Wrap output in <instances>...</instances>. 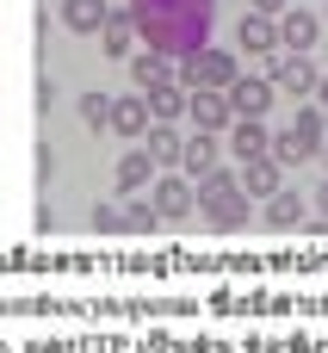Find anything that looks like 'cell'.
<instances>
[{"mask_svg": "<svg viewBox=\"0 0 328 353\" xmlns=\"http://www.w3.org/2000/svg\"><path fill=\"white\" fill-rule=\"evenodd\" d=\"M130 19L143 50L161 56H192L211 37V0H130Z\"/></svg>", "mask_w": 328, "mask_h": 353, "instance_id": "6da1fadb", "label": "cell"}, {"mask_svg": "<svg viewBox=\"0 0 328 353\" xmlns=\"http://www.w3.org/2000/svg\"><path fill=\"white\" fill-rule=\"evenodd\" d=\"M192 192H198V211H205V223H211V230L236 236V230L248 223V199H242L236 168H211L205 180H192Z\"/></svg>", "mask_w": 328, "mask_h": 353, "instance_id": "7a4b0ae2", "label": "cell"}, {"mask_svg": "<svg viewBox=\"0 0 328 353\" xmlns=\"http://www.w3.org/2000/svg\"><path fill=\"white\" fill-rule=\"evenodd\" d=\"M236 74H242V68H236V56L205 43V50H192V56H186V68H180L174 81H180L186 93H229V81H236Z\"/></svg>", "mask_w": 328, "mask_h": 353, "instance_id": "3957f363", "label": "cell"}, {"mask_svg": "<svg viewBox=\"0 0 328 353\" xmlns=\"http://www.w3.org/2000/svg\"><path fill=\"white\" fill-rule=\"evenodd\" d=\"M267 81H273V93L285 87V93H298V99H304V93H316L322 68H316L310 56H285V50H273V56H267Z\"/></svg>", "mask_w": 328, "mask_h": 353, "instance_id": "277c9868", "label": "cell"}, {"mask_svg": "<svg viewBox=\"0 0 328 353\" xmlns=\"http://www.w3.org/2000/svg\"><path fill=\"white\" fill-rule=\"evenodd\" d=\"M149 205H155V217H161V223H180V217H192V211H198V192H192V180H186V174H161V180L149 186Z\"/></svg>", "mask_w": 328, "mask_h": 353, "instance_id": "5b68a950", "label": "cell"}, {"mask_svg": "<svg viewBox=\"0 0 328 353\" xmlns=\"http://www.w3.org/2000/svg\"><path fill=\"white\" fill-rule=\"evenodd\" d=\"M273 25H279V50H285V56H310V50H316V37H322V19H316V12H304V6H285Z\"/></svg>", "mask_w": 328, "mask_h": 353, "instance_id": "8992f818", "label": "cell"}, {"mask_svg": "<svg viewBox=\"0 0 328 353\" xmlns=\"http://www.w3.org/2000/svg\"><path fill=\"white\" fill-rule=\"evenodd\" d=\"M223 99H229L236 118H267V112H273V81H267V74H236Z\"/></svg>", "mask_w": 328, "mask_h": 353, "instance_id": "52a82bcc", "label": "cell"}, {"mask_svg": "<svg viewBox=\"0 0 328 353\" xmlns=\"http://www.w3.org/2000/svg\"><path fill=\"white\" fill-rule=\"evenodd\" d=\"M186 118L198 124V137H223L236 124V112H229L223 93H186Z\"/></svg>", "mask_w": 328, "mask_h": 353, "instance_id": "ba28073f", "label": "cell"}, {"mask_svg": "<svg viewBox=\"0 0 328 353\" xmlns=\"http://www.w3.org/2000/svg\"><path fill=\"white\" fill-rule=\"evenodd\" d=\"M236 180H242V199H273V192H285V168L273 161V155H260V161H242L236 168Z\"/></svg>", "mask_w": 328, "mask_h": 353, "instance_id": "9c48e42d", "label": "cell"}, {"mask_svg": "<svg viewBox=\"0 0 328 353\" xmlns=\"http://www.w3.org/2000/svg\"><path fill=\"white\" fill-rule=\"evenodd\" d=\"M223 137H229V155H236V161H260V155L273 149V130H267V118H236Z\"/></svg>", "mask_w": 328, "mask_h": 353, "instance_id": "30bf717a", "label": "cell"}, {"mask_svg": "<svg viewBox=\"0 0 328 353\" xmlns=\"http://www.w3.org/2000/svg\"><path fill=\"white\" fill-rule=\"evenodd\" d=\"M236 43H242L248 56H273V50H279V25H273V19H260V12H242Z\"/></svg>", "mask_w": 328, "mask_h": 353, "instance_id": "8fae6325", "label": "cell"}, {"mask_svg": "<svg viewBox=\"0 0 328 353\" xmlns=\"http://www.w3.org/2000/svg\"><path fill=\"white\" fill-rule=\"evenodd\" d=\"M112 130L118 137H149V99L143 93H124V99H112Z\"/></svg>", "mask_w": 328, "mask_h": 353, "instance_id": "7c38bea8", "label": "cell"}, {"mask_svg": "<svg viewBox=\"0 0 328 353\" xmlns=\"http://www.w3.org/2000/svg\"><path fill=\"white\" fill-rule=\"evenodd\" d=\"M291 137H298V149L316 161V155H322V143H328V118H322V105H298V118H291Z\"/></svg>", "mask_w": 328, "mask_h": 353, "instance_id": "4fadbf2b", "label": "cell"}, {"mask_svg": "<svg viewBox=\"0 0 328 353\" xmlns=\"http://www.w3.org/2000/svg\"><path fill=\"white\" fill-rule=\"evenodd\" d=\"M130 74H136V93H155V87H174V62L161 50H143L130 56Z\"/></svg>", "mask_w": 328, "mask_h": 353, "instance_id": "5bb4252c", "label": "cell"}, {"mask_svg": "<svg viewBox=\"0 0 328 353\" xmlns=\"http://www.w3.org/2000/svg\"><path fill=\"white\" fill-rule=\"evenodd\" d=\"M260 223H267V230H279V236H291V230L304 223V199H298L291 186H285V192H273V199H267V211H260Z\"/></svg>", "mask_w": 328, "mask_h": 353, "instance_id": "9a60e30c", "label": "cell"}, {"mask_svg": "<svg viewBox=\"0 0 328 353\" xmlns=\"http://www.w3.org/2000/svg\"><path fill=\"white\" fill-rule=\"evenodd\" d=\"M105 19H112V6H105V0H62V25H68V31H81V37L105 31Z\"/></svg>", "mask_w": 328, "mask_h": 353, "instance_id": "2e32d148", "label": "cell"}, {"mask_svg": "<svg viewBox=\"0 0 328 353\" xmlns=\"http://www.w3.org/2000/svg\"><path fill=\"white\" fill-rule=\"evenodd\" d=\"M99 43H105V56H118V62H124V56H130V50L143 43V37H136V19H130V6L105 19V31H99Z\"/></svg>", "mask_w": 328, "mask_h": 353, "instance_id": "e0dca14e", "label": "cell"}, {"mask_svg": "<svg viewBox=\"0 0 328 353\" xmlns=\"http://www.w3.org/2000/svg\"><path fill=\"white\" fill-rule=\"evenodd\" d=\"M149 186H155V161H149V149L118 155V192H149Z\"/></svg>", "mask_w": 328, "mask_h": 353, "instance_id": "ac0fdd59", "label": "cell"}, {"mask_svg": "<svg viewBox=\"0 0 328 353\" xmlns=\"http://www.w3.org/2000/svg\"><path fill=\"white\" fill-rule=\"evenodd\" d=\"M143 149H149V161H155V168H180V149H186V137H174V124H149Z\"/></svg>", "mask_w": 328, "mask_h": 353, "instance_id": "d6986e66", "label": "cell"}, {"mask_svg": "<svg viewBox=\"0 0 328 353\" xmlns=\"http://www.w3.org/2000/svg\"><path fill=\"white\" fill-rule=\"evenodd\" d=\"M217 168V137H186V149H180V174L186 180H205Z\"/></svg>", "mask_w": 328, "mask_h": 353, "instance_id": "ffe728a7", "label": "cell"}, {"mask_svg": "<svg viewBox=\"0 0 328 353\" xmlns=\"http://www.w3.org/2000/svg\"><path fill=\"white\" fill-rule=\"evenodd\" d=\"M149 99V124H174V118H186V87L174 81V87H155V93H143Z\"/></svg>", "mask_w": 328, "mask_h": 353, "instance_id": "44dd1931", "label": "cell"}, {"mask_svg": "<svg viewBox=\"0 0 328 353\" xmlns=\"http://www.w3.org/2000/svg\"><path fill=\"white\" fill-rule=\"evenodd\" d=\"M81 124L87 130H112V93H81Z\"/></svg>", "mask_w": 328, "mask_h": 353, "instance_id": "7402d4cb", "label": "cell"}, {"mask_svg": "<svg viewBox=\"0 0 328 353\" xmlns=\"http://www.w3.org/2000/svg\"><path fill=\"white\" fill-rule=\"evenodd\" d=\"M155 230H161V217H155V205H149V199L124 205V236H155Z\"/></svg>", "mask_w": 328, "mask_h": 353, "instance_id": "603a6c76", "label": "cell"}, {"mask_svg": "<svg viewBox=\"0 0 328 353\" xmlns=\"http://www.w3.org/2000/svg\"><path fill=\"white\" fill-rule=\"evenodd\" d=\"M93 230H99V236H124V211H118V205H99V211H93Z\"/></svg>", "mask_w": 328, "mask_h": 353, "instance_id": "cb8c5ba5", "label": "cell"}, {"mask_svg": "<svg viewBox=\"0 0 328 353\" xmlns=\"http://www.w3.org/2000/svg\"><path fill=\"white\" fill-rule=\"evenodd\" d=\"M248 12H260V19H279V12H285V0H248Z\"/></svg>", "mask_w": 328, "mask_h": 353, "instance_id": "d4e9b609", "label": "cell"}, {"mask_svg": "<svg viewBox=\"0 0 328 353\" xmlns=\"http://www.w3.org/2000/svg\"><path fill=\"white\" fill-rule=\"evenodd\" d=\"M316 211H322V223H328V180L316 186Z\"/></svg>", "mask_w": 328, "mask_h": 353, "instance_id": "484cf974", "label": "cell"}, {"mask_svg": "<svg viewBox=\"0 0 328 353\" xmlns=\"http://www.w3.org/2000/svg\"><path fill=\"white\" fill-rule=\"evenodd\" d=\"M316 105H322V118H328V74L316 81Z\"/></svg>", "mask_w": 328, "mask_h": 353, "instance_id": "4316f807", "label": "cell"}, {"mask_svg": "<svg viewBox=\"0 0 328 353\" xmlns=\"http://www.w3.org/2000/svg\"><path fill=\"white\" fill-rule=\"evenodd\" d=\"M316 161H322V168H328V143H322V155H316Z\"/></svg>", "mask_w": 328, "mask_h": 353, "instance_id": "83f0119b", "label": "cell"}, {"mask_svg": "<svg viewBox=\"0 0 328 353\" xmlns=\"http://www.w3.org/2000/svg\"><path fill=\"white\" fill-rule=\"evenodd\" d=\"M322 25H328V6H322Z\"/></svg>", "mask_w": 328, "mask_h": 353, "instance_id": "f1b7e54d", "label": "cell"}]
</instances>
